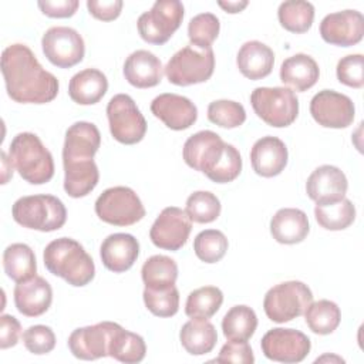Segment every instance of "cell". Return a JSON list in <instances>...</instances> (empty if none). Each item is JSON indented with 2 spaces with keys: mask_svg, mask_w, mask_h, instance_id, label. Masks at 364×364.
<instances>
[{
  "mask_svg": "<svg viewBox=\"0 0 364 364\" xmlns=\"http://www.w3.org/2000/svg\"><path fill=\"white\" fill-rule=\"evenodd\" d=\"M250 104L256 115L274 128L291 125L299 115V98L287 87H257L250 94Z\"/></svg>",
  "mask_w": 364,
  "mask_h": 364,
  "instance_id": "obj_5",
  "label": "cell"
},
{
  "mask_svg": "<svg viewBox=\"0 0 364 364\" xmlns=\"http://www.w3.org/2000/svg\"><path fill=\"white\" fill-rule=\"evenodd\" d=\"M318 77L320 70L316 60L303 53L286 58L280 67L282 82L300 92L311 88Z\"/></svg>",
  "mask_w": 364,
  "mask_h": 364,
  "instance_id": "obj_29",
  "label": "cell"
},
{
  "mask_svg": "<svg viewBox=\"0 0 364 364\" xmlns=\"http://www.w3.org/2000/svg\"><path fill=\"white\" fill-rule=\"evenodd\" d=\"M179 340L189 354L203 355L215 348L218 333L215 326L206 318H192L182 326Z\"/></svg>",
  "mask_w": 364,
  "mask_h": 364,
  "instance_id": "obj_30",
  "label": "cell"
},
{
  "mask_svg": "<svg viewBox=\"0 0 364 364\" xmlns=\"http://www.w3.org/2000/svg\"><path fill=\"white\" fill-rule=\"evenodd\" d=\"M3 267L7 277L16 283L24 282L36 276V255L26 243H11L3 253Z\"/></svg>",
  "mask_w": 364,
  "mask_h": 364,
  "instance_id": "obj_31",
  "label": "cell"
},
{
  "mask_svg": "<svg viewBox=\"0 0 364 364\" xmlns=\"http://www.w3.org/2000/svg\"><path fill=\"white\" fill-rule=\"evenodd\" d=\"M191 230L192 220L188 213L181 208L168 206L152 223L149 237L156 247L176 252L188 242Z\"/></svg>",
  "mask_w": 364,
  "mask_h": 364,
  "instance_id": "obj_15",
  "label": "cell"
},
{
  "mask_svg": "<svg viewBox=\"0 0 364 364\" xmlns=\"http://www.w3.org/2000/svg\"><path fill=\"white\" fill-rule=\"evenodd\" d=\"M310 226L307 215L297 208L279 209L270 220V233L282 245H296L306 239Z\"/></svg>",
  "mask_w": 364,
  "mask_h": 364,
  "instance_id": "obj_26",
  "label": "cell"
},
{
  "mask_svg": "<svg viewBox=\"0 0 364 364\" xmlns=\"http://www.w3.org/2000/svg\"><path fill=\"white\" fill-rule=\"evenodd\" d=\"M257 316L253 309L245 304L233 306L223 316V336L230 341H247L256 331Z\"/></svg>",
  "mask_w": 364,
  "mask_h": 364,
  "instance_id": "obj_32",
  "label": "cell"
},
{
  "mask_svg": "<svg viewBox=\"0 0 364 364\" xmlns=\"http://www.w3.org/2000/svg\"><path fill=\"white\" fill-rule=\"evenodd\" d=\"M145 307L158 317H172L179 310V291L175 284L162 289L145 287L144 293Z\"/></svg>",
  "mask_w": 364,
  "mask_h": 364,
  "instance_id": "obj_41",
  "label": "cell"
},
{
  "mask_svg": "<svg viewBox=\"0 0 364 364\" xmlns=\"http://www.w3.org/2000/svg\"><path fill=\"white\" fill-rule=\"evenodd\" d=\"M310 114L324 128H347L353 124L355 107L350 97L334 90H321L310 101Z\"/></svg>",
  "mask_w": 364,
  "mask_h": 364,
  "instance_id": "obj_14",
  "label": "cell"
},
{
  "mask_svg": "<svg viewBox=\"0 0 364 364\" xmlns=\"http://www.w3.org/2000/svg\"><path fill=\"white\" fill-rule=\"evenodd\" d=\"M240 172H242V156L233 145L226 142L223 158L209 179L216 183H228L235 181L240 175Z\"/></svg>",
  "mask_w": 364,
  "mask_h": 364,
  "instance_id": "obj_46",
  "label": "cell"
},
{
  "mask_svg": "<svg viewBox=\"0 0 364 364\" xmlns=\"http://www.w3.org/2000/svg\"><path fill=\"white\" fill-rule=\"evenodd\" d=\"M220 200L209 191H196L186 199V209L189 219L196 223H210L220 215Z\"/></svg>",
  "mask_w": 364,
  "mask_h": 364,
  "instance_id": "obj_39",
  "label": "cell"
},
{
  "mask_svg": "<svg viewBox=\"0 0 364 364\" xmlns=\"http://www.w3.org/2000/svg\"><path fill=\"white\" fill-rule=\"evenodd\" d=\"M139 255V242L129 233H112L100 247L102 264L114 272L124 273L134 266Z\"/></svg>",
  "mask_w": 364,
  "mask_h": 364,
  "instance_id": "obj_22",
  "label": "cell"
},
{
  "mask_svg": "<svg viewBox=\"0 0 364 364\" xmlns=\"http://www.w3.org/2000/svg\"><path fill=\"white\" fill-rule=\"evenodd\" d=\"M23 343H24V347L31 354L43 355L54 350L55 334L48 326H44V324L30 326L23 333Z\"/></svg>",
  "mask_w": 364,
  "mask_h": 364,
  "instance_id": "obj_44",
  "label": "cell"
},
{
  "mask_svg": "<svg viewBox=\"0 0 364 364\" xmlns=\"http://www.w3.org/2000/svg\"><path fill=\"white\" fill-rule=\"evenodd\" d=\"M46 269L68 284L82 287L95 276L92 257L84 250L82 245L71 237H58L50 242L43 253Z\"/></svg>",
  "mask_w": 364,
  "mask_h": 364,
  "instance_id": "obj_2",
  "label": "cell"
},
{
  "mask_svg": "<svg viewBox=\"0 0 364 364\" xmlns=\"http://www.w3.org/2000/svg\"><path fill=\"white\" fill-rule=\"evenodd\" d=\"M236 64L246 78L253 81L262 80L273 70L274 53L262 41H246L237 51Z\"/></svg>",
  "mask_w": 364,
  "mask_h": 364,
  "instance_id": "obj_25",
  "label": "cell"
},
{
  "mask_svg": "<svg viewBox=\"0 0 364 364\" xmlns=\"http://www.w3.org/2000/svg\"><path fill=\"white\" fill-rule=\"evenodd\" d=\"M219 7H222L226 13L235 14V13H240L249 3L246 0H239V1H218Z\"/></svg>",
  "mask_w": 364,
  "mask_h": 364,
  "instance_id": "obj_51",
  "label": "cell"
},
{
  "mask_svg": "<svg viewBox=\"0 0 364 364\" xmlns=\"http://www.w3.org/2000/svg\"><path fill=\"white\" fill-rule=\"evenodd\" d=\"M21 334L20 321L11 314L0 317V348H10L18 343Z\"/></svg>",
  "mask_w": 364,
  "mask_h": 364,
  "instance_id": "obj_50",
  "label": "cell"
},
{
  "mask_svg": "<svg viewBox=\"0 0 364 364\" xmlns=\"http://www.w3.org/2000/svg\"><path fill=\"white\" fill-rule=\"evenodd\" d=\"M169 82L181 87L208 81L215 70V54L212 47L193 48L186 46L176 51L165 65Z\"/></svg>",
  "mask_w": 364,
  "mask_h": 364,
  "instance_id": "obj_6",
  "label": "cell"
},
{
  "mask_svg": "<svg viewBox=\"0 0 364 364\" xmlns=\"http://www.w3.org/2000/svg\"><path fill=\"white\" fill-rule=\"evenodd\" d=\"M108 90L105 74L97 68H85L71 77L68 84L70 98L80 105L97 104Z\"/></svg>",
  "mask_w": 364,
  "mask_h": 364,
  "instance_id": "obj_28",
  "label": "cell"
},
{
  "mask_svg": "<svg viewBox=\"0 0 364 364\" xmlns=\"http://www.w3.org/2000/svg\"><path fill=\"white\" fill-rule=\"evenodd\" d=\"M320 36L326 43L333 46H354L363 40L364 17L357 10L330 13L320 23Z\"/></svg>",
  "mask_w": 364,
  "mask_h": 364,
  "instance_id": "obj_17",
  "label": "cell"
},
{
  "mask_svg": "<svg viewBox=\"0 0 364 364\" xmlns=\"http://www.w3.org/2000/svg\"><path fill=\"white\" fill-rule=\"evenodd\" d=\"M228 246L229 243L225 233L218 229L202 230L193 240L195 255L205 263L219 262L226 255Z\"/></svg>",
  "mask_w": 364,
  "mask_h": 364,
  "instance_id": "obj_40",
  "label": "cell"
},
{
  "mask_svg": "<svg viewBox=\"0 0 364 364\" xmlns=\"http://www.w3.org/2000/svg\"><path fill=\"white\" fill-rule=\"evenodd\" d=\"M208 118L222 128H237L246 121V111L240 102L230 100H216L208 107Z\"/></svg>",
  "mask_w": 364,
  "mask_h": 364,
  "instance_id": "obj_43",
  "label": "cell"
},
{
  "mask_svg": "<svg viewBox=\"0 0 364 364\" xmlns=\"http://www.w3.org/2000/svg\"><path fill=\"white\" fill-rule=\"evenodd\" d=\"M279 23L290 33H306L314 20V6L303 0L283 1L277 10Z\"/></svg>",
  "mask_w": 364,
  "mask_h": 364,
  "instance_id": "obj_37",
  "label": "cell"
},
{
  "mask_svg": "<svg viewBox=\"0 0 364 364\" xmlns=\"http://www.w3.org/2000/svg\"><path fill=\"white\" fill-rule=\"evenodd\" d=\"M41 48L46 58L58 68L77 65L85 54V44L81 34L65 26L48 28L41 38Z\"/></svg>",
  "mask_w": 364,
  "mask_h": 364,
  "instance_id": "obj_11",
  "label": "cell"
},
{
  "mask_svg": "<svg viewBox=\"0 0 364 364\" xmlns=\"http://www.w3.org/2000/svg\"><path fill=\"white\" fill-rule=\"evenodd\" d=\"M38 9L43 14L53 18H67L75 14L80 1L78 0H55V1H38Z\"/></svg>",
  "mask_w": 364,
  "mask_h": 364,
  "instance_id": "obj_49",
  "label": "cell"
},
{
  "mask_svg": "<svg viewBox=\"0 0 364 364\" xmlns=\"http://www.w3.org/2000/svg\"><path fill=\"white\" fill-rule=\"evenodd\" d=\"M313 301V293L307 284L299 280L279 283L267 290L263 309L269 320L274 323H287L304 314Z\"/></svg>",
  "mask_w": 364,
  "mask_h": 364,
  "instance_id": "obj_7",
  "label": "cell"
},
{
  "mask_svg": "<svg viewBox=\"0 0 364 364\" xmlns=\"http://www.w3.org/2000/svg\"><path fill=\"white\" fill-rule=\"evenodd\" d=\"M101 145V134L92 122L78 121L65 131L63 159H94Z\"/></svg>",
  "mask_w": 364,
  "mask_h": 364,
  "instance_id": "obj_24",
  "label": "cell"
},
{
  "mask_svg": "<svg viewBox=\"0 0 364 364\" xmlns=\"http://www.w3.org/2000/svg\"><path fill=\"white\" fill-rule=\"evenodd\" d=\"M53 301V289L41 276H33L20 282L14 287L16 309L26 317H38L44 314Z\"/></svg>",
  "mask_w": 364,
  "mask_h": 364,
  "instance_id": "obj_20",
  "label": "cell"
},
{
  "mask_svg": "<svg viewBox=\"0 0 364 364\" xmlns=\"http://www.w3.org/2000/svg\"><path fill=\"white\" fill-rule=\"evenodd\" d=\"M145 287L162 289L175 284L178 279V266L173 259L165 255H154L145 260L141 269Z\"/></svg>",
  "mask_w": 364,
  "mask_h": 364,
  "instance_id": "obj_34",
  "label": "cell"
},
{
  "mask_svg": "<svg viewBox=\"0 0 364 364\" xmlns=\"http://www.w3.org/2000/svg\"><path fill=\"white\" fill-rule=\"evenodd\" d=\"M289 152L286 144L277 136H262L257 139L250 151V162L253 171L263 176L272 178L286 168Z\"/></svg>",
  "mask_w": 364,
  "mask_h": 364,
  "instance_id": "obj_21",
  "label": "cell"
},
{
  "mask_svg": "<svg viewBox=\"0 0 364 364\" xmlns=\"http://www.w3.org/2000/svg\"><path fill=\"white\" fill-rule=\"evenodd\" d=\"M122 0H88L87 9L90 14L102 21L115 20L122 10Z\"/></svg>",
  "mask_w": 364,
  "mask_h": 364,
  "instance_id": "obj_48",
  "label": "cell"
},
{
  "mask_svg": "<svg viewBox=\"0 0 364 364\" xmlns=\"http://www.w3.org/2000/svg\"><path fill=\"white\" fill-rule=\"evenodd\" d=\"M118 323L101 321L75 328L68 337V348L75 358L97 360L109 355V343Z\"/></svg>",
  "mask_w": 364,
  "mask_h": 364,
  "instance_id": "obj_16",
  "label": "cell"
},
{
  "mask_svg": "<svg viewBox=\"0 0 364 364\" xmlns=\"http://www.w3.org/2000/svg\"><path fill=\"white\" fill-rule=\"evenodd\" d=\"M164 67L161 60L148 50L131 53L124 63L125 80L136 88H151L161 82Z\"/></svg>",
  "mask_w": 364,
  "mask_h": 364,
  "instance_id": "obj_23",
  "label": "cell"
},
{
  "mask_svg": "<svg viewBox=\"0 0 364 364\" xmlns=\"http://www.w3.org/2000/svg\"><path fill=\"white\" fill-rule=\"evenodd\" d=\"M264 357L277 363H300L303 361L311 348L310 338L294 328L276 327L269 330L260 343Z\"/></svg>",
  "mask_w": 364,
  "mask_h": 364,
  "instance_id": "obj_12",
  "label": "cell"
},
{
  "mask_svg": "<svg viewBox=\"0 0 364 364\" xmlns=\"http://www.w3.org/2000/svg\"><path fill=\"white\" fill-rule=\"evenodd\" d=\"M225 146L226 142L216 132L205 129L186 139L182 155L188 166L210 178L223 158Z\"/></svg>",
  "mask_w": 364,
  "mask_h": 364,
  "instance_id": "obj_13",
  "label": "cell"
},
{
  "mask_svg": "<svg viewBox=\"0 0 364 364\" xmlns=\"http://www.w3.org/2000/svg\"><path fill=\"white\" fill-rule=\"evenodd\" d=\"M183 20V4L178 0H158L151 10L138 17L136 27L141 38L151 44H165Z\"/></svg>",
  "mask_w": 364,
  "mask_h": 364,
  "instance_id": "obj_9",
  "label": "cell"
},
{
  "mask_svg": "<svg viewBox=\"0 0 364 364\" xmlns=\"http://www.w3.org/2000/svg\"><path fill=\"white\" fill-rule=\"evenodd\" d=\"M145 354L146 346L144 338L139 334L128 331L122 326H118L109 343V357L121 363L134 364L142 361Z\"/></svg>",
  "mask_w": 364,
  "mask_h": 364,
  "instance_id": "obj_33",
  "label": "cell"
},
{
  "mask_svg": "<svg viewBox=\"0 0 364 364\" xmlns=\"http://www.w3.org/2000/svg\"><path fill=\"white\" fill-rule=\"evenodd\" d=\"M107 117L111 135L115 141L134 145L145 136L146 121L128 94H117L109 100Z\"/></svg>",
  "mask_w": 364,
  "mask_h": 364,
  "instance_id": "obj_10",
  "label": "cell"
},
{
  "mask_svg": "<svg viewBox=\"0 0 364 364\" xmlns=\"http://www.w3.org/2000/svg\"><path fill=\"white\" fill-rule=\"evenodd\" d=\"M95 213L105 223L131 226L145 216V208L131 188L112 186L97 198Z\"/></svg>",
  "mask_w": 364,
  "mask_h": 364,
  "instance_id": "obj_8",
  "label": "cell"
},
{
  "mask_svg": "<svg viewBox=\"0 0 364 364\" xmlns=\"http://www.w3.org/2000/svg\"><path fill=\"white\" fill-rule=\"evenodd\" d=\"M314 216L317 223L327 230H343L355 219V208L353 202L343 198L337 202L316 205Z\"/></svg>",
  "mask_w": 364,
  "mask_h": 364,
  "instance_id": "obj_36",
  "label": "cell"
},
{
  "mask_svg": "<svg viewBox=\"0 0 364 364\" xmlns=\"http://www.w3.org/2000/svg\"><path fill=\"white\" fill-rule=\"evenodd\" d=\"M218 363H240V364H253L255 355L252 347L247 341H230L220 348L219 355L215 358Z\"/></svg>",
  "mask_w": 364,
  "mask_h": 364,
  "instance_id": "obj_47",
  "label": "cell"
},
{
  "mask_svg": "<svg viewBox=\"0 0 364 364\" xmlns=\"http://www.w3.org/2000/svg\"><path fill=\"white\" fill-rule=\"evenodd\" d=\"M304 320L313 333L326 336L338 327L341 321V311L334 301L323 299L309 304L304 311Z\"/></svg>",
  "mask_w": 364,
  "mask_h": 364,
  "instance_id": "obj_35",
  "label": "cell"
},
{
  "mask_svg": "<svg viewBox=\"0 0 364 364\" xmlns=\"http://www.w3.org/2000/svg\"><path fill=\"white\" fill-rule=\"evenodd\" d=\"M1 74L7 95L20 104H47L58 94V80L43 68L26 44H11L1 53Z\"/></svg>",
  "mask_w": 364,
  "mask_h": 364,
  "instance_id": "obj_1",
  "label": "cell"
},
{
  "mask_svg": "<svg viewBox=\"0 0 364 364\" xmlns=\"http://www.w3.org/2000/svg\"><path fill=\"white\" fill-rule=\"evenodd\" d=\"M151 111L173 131L188 129L198 119L196 105L189 98L173 92H165L155 97L151 102Z\"/></svg>",
  "mask_w": 364,
  "mask_h": 364,
  "instance_id": "obj_18",
  "label": "cell"
},
{
  "mask_svg": "<svg viewBox=\"0 0 364 364\" xmlns=\"http://www.w3.org/2000/svg\"><path fill=\"white\" fill-rule=\"evenodd\" d=\"M337 78L341 84L353 88L364 85V57L363 54H350L338 60Z\"/></svg>",
  "mask_w": 364,
  "mask_h": 364,
  "instance_id": "obj_45",
  "label": "cell"
},
{
  "mask_svg": "<svg viewBox=\"0 0 364 364\" xmlns=\"http://www.w3.org/2000/svg\"><path fill=\"white\" fill-rule=\"evenodd\" d=\"M13 219L27 229L53 232L64 226L67 209L53 195H28L18 198L11 208Z\"/></svg>",
  "mask_w": 364,
  "mask_h": 364,
  "instance_id": "obj_4",
  "label": "cell"
},
{
  "mask_svg": "<svg viewBox=\"0 0 364 364\" xmlns=\"http://www.w3.org/2000/svg\"><path fill=\"white\" fill-rule=\"evenodd\" d=\"M9 154L14 168L26 182L31 185H43L53 178V155L36 134H17L10 142Z\"/></svg>",
  "mask_w": 364,
  "mask_h": 364,
  "instance_id": "obj_3",
  "label": "cell"
},
{
  "mask_svg": "<svg viewBox=\"0 0 364 364\" xmlns=\"http://www.w3.org/2000/svg\"><path fill=\"white\" fill-rule=\"evenodd\" d=\"M223 303V293L219 287L203 286L189 293L185 313L191 318H210Z\"/></svg>",
  "mask_w": 364,
  "mask_h": 364,
  "instance_id": "obj_38",
  "label": "cell"
},
{
  "mask_svg": "<svg viewBox=\"0 0 364 364\" xmlns=\"http://www.w3.org/2000/svg\"><path fill=\"white\" fill-rule=\"evenodd\" d=\"M220 30L219 18L212 13H200L191 18L188 24V37L192 46L209 48Z\"/></svg>",
  "mask_w": 364,
  "mask_h": 364,
  "instance_id": "obj_42",
  "label": "cell"
},
{
  "mask_svg": "<svg viewBox=\"0 0 364 364\" xmlns=\"http://www.w3.org/2000/svg\"><path fill=\"white\" fill-rule=\"evenodd\" d=\"M348 188L344 172L334 165H321L316 168L306 182L307 196L317 205L337 202L346 198Z\"/></svg>",
  "mask_w": 364,
  "mask_h": 364,
  "instance_id": "obj_19",
  "label": "cell"
},
{
  "mask_svg": "<svg viewBox=\"0 0 364 364\" xmlns=\"http://www.w3.org/2000/svg\"><path fill=\"white\" fill-rule=\"evenodd\" d=\"M64 191L71 198H84L100 181L98 166L94 159H63Z\"/></svg>",
  "mask_w": 364,
  "mask_h": 364,
  "instance_id": "obj_27",
  "label": "cell"
}]
</instances>
